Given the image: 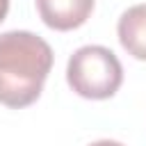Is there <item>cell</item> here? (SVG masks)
Instances as JSON below:
<instances>
[{"mask_svg":"<svg viewBox=\"0 0 146 146\" xmlns=\"http://www.w3.org/2000/svg\"><path fill=\"white\" fill-rule=\"evenodd\" d=\"M68 87L89 100L112 98L123 82V66L119 57L105 46H82L68 57Z\"/></svg>","mask_w":146,"mask_h":146,"instance_id":"cell-2","label":"cell"},{"mask_svg":"<svg viewBox=\"0 0 146 146\" xmlns=\"http://www.w3.org/2000/svg\"><path fill=\"white\" fill-rule=\"evenodd\" d=\"M94 0H36V11L41 21L59 32L75 30L91 16Z\"/></svg>","mask_w":146,"mask_h":146,"instance_id":"cell-3","label":"cell"},{"mask_svg":"<svg viewBox=\"0 0 146 146\" xmlns=\"http://www.w3.org/2000/svg\"><path fill=\"white\" fill-rule=\"evenodd\" d=\"M7 11H9V0H0V23L5 21Z\"/></svg>","mask_w":146,"mask_h":146,"instance_id":"cell-6","label":"cell"},{"mask_svg":"<svg viewBox=\"0 0 146 146\" xmlns=\"http://www.w3.org/2000/svg\"><path fill=\"white\" fill-rule=\"evenodd\" d=\"M116 34L128 55L146 62V2L132 5L121 14Z\"/></svg>","mask_w":146,"mask_h":146,"instance_id":"cell-4","label":"cell"},{"mask_svg":"<svg viewBox=\"0 0 146 146\" xmlns=\"http://www.w3.org/2000/svg\"><path fill=\"white\" fill-rule=\"evenodd\" d=\"M89 146H123V144L121 141H114V139H98V141H94Z\"/></svg>","mask_w":146,"mask_h":146,"instance_id":"cell-5","label":"cell"},{"mask_svg":"<svg viewBox=\"0 0 146 146\" xmlns=\"http://www.w3.org/2000/svg\"><path fill=\"white\" fill-rule=\"evenodd\" d=\"M52 68V48L27 30L0 34V103L14 110L32 105Z\"/></svg>","mask_w":146,"mask_h":146,"instance_id":"cell-1","label":"cell"}]
</instances>
